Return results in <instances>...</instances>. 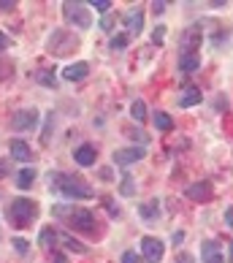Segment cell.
Here are the masks:
<instances>
[{
	"label": "cell",
	"instance_id": "obj_35",
	"mask_svg": "<svg viewBox=\"0 0 233 263\" xmlns=\"http://www.w3.org/2000/svg\"><path fill=\"white\" fill-rule=\"evenodd\" d=\"M14 6H16L14 0H0V11H11Z\"/></svg>",
	"mask_w": 233,
	"mask_h": 263
},
{
	"label": "cell",
	"instance_id": "obj_30",
	"mask_svg": "<svg viewBox=\"0 0 233 263\" xmlns=\"http://www.w3.org/2000/svg\"><path fill=\"white\" fill-rule=\"evenodd\" d=\"M11 245H14V250L19 252V255H25V252L30 250V241H25V239H14Z\"/></svg>",
	"mask_w": 233,
	"mask_h": 263
},
{
	"label": "cell",
	"instance_id": "obj_7",
	"mask_svg": "<svg viewBox=\"0 0 233 263\" xmlns=\"http://www.w3.org/2000/svg\"><path fill=\"white\" fill-rule=\"evenodd\" d=\"M38 114L35 109H19L14 117H11V130H16V133H22V130H30V128H35L38 125Z\"/></svg>",
	"mask_w": 233,
	"mask_h": 263
},
{
	"label": "cell",
	"instance_id": "obj_27",
	"mask_svg": "<svg viewBox=\"0 0 233 263\" xmlns=\"http://www.w3.org/2000/svg\"><path fill=\"white\" fill-rule=\"evenodd\" d=\"M128 41H130V38L125 35V33L114 35V38H111V49H114V52H116V49H125V46H128Z\"/></svg>",
	"mask_w": 233,
	"mask_h": 263
},
{
	"label": "cell",
	"instance_id": "obj_12",
	"mask_svg": "<svg viewBox=\"0 0 233 263\" xmlns=\"http://www.w3.org/2000/svg\"><path fill=\"white\" fill-rule=\"evenodd\" d=\"M95 158H98V152H95L92 144H82V147L73 152V160L79 163L82 168H90V165H95Z\"/></svg>",
	"mask_w": 233,
	"mask_h": 263
},
{
	"label": "cell",
	"instance_id": "obj_8",
	"mask_svg": "<svg viewBox=\"0 0 233 263\" xmlns=\"http://www.w3.org/2000/svg\"><path fill=\"white\" fill-rule=\"evenodd\" d=\"M201 44H203L201 27H198V25L184 27V30H182V38H179V46L184 49V54H187V52H198V46H201Z\"/></svg>",
	"mask_w": 233,
	"mask_h": 263
},
{
	"label": "cell",
	"instance_id": "obj_17",
	"mask_svg": "<svg viewBox=\"0 0 233 263\" xmlns=\"http://www.w3.org/2000/svg\"><path fill=\"white\" fill-rule=\"evenodd\" d=\"M11 158L19 160V163H30V160H33V149L27 147L22 139H14V141H11Z\"/></svg>",
	"mask_w": 233,
	"mask_h": 263
},
{
	"label": "cell",
	"instance_id": "obj_16",
	"mask_svg": "<svg viewBox=\"0 0 233 263\" xmlns=\"http://www.w3.org/2000/svg\"><path fill=\"white\" fill-rule=\"evenodd\" d=\"M139 217H141V220H147V222H154V220L160 217V201H158V198L144 201L141 206H139Z\"/></svg>",
	"mask_w": 233,
	"mask_h": 263
},
{
	"label": "cell",
	"instance_id": "obj_23",
	"mask_svg": "<svg viewBox=\"0 0 233 263\" xmlns=\"http://www.w3.org/2000/svg\"><path fill=\"white\" fill-rule=\"evenodd\" d=\"M35 79H38V84H44V87H54L57 84V76H54L52 68H41V71L35 73Z\"/></svg>",
	"mask_w": 233,
	"mask_h": 263
},
{
	"label": "cell",
	"instance_id": "obj_41",
	"mask_svg": "<svg viewBox=\"0 0 233 263\" xmlns=\"http://www.w3.org/2000/svg\"><path fill=\"white\" fill-rule=\"evenodd\" d=\"M230 263H233V241H230Z\"/></svg>",
	"mask_w": 233,
	"mask_h": 263
},
{
	"label": "cell",
	"instance_id": "obj_2",
	"mask_svg": "<svg viewBox=\"0 0 233 263\" xmlns=\"http://www.w3.org/2000/svg\"><path fill=\"white\" fill-rule=\"evenodd\" d=\"M52 214L60 217L68 228L73 231H82V233H95V214L90 209H82V206H73V203H54Z\"/></svg>",
	"mask_w": 233,
	"mask_h": 263
},
{
	"label": "cell",
	"instance_id": "obj_4",
	"mask_svg": "<svg viewBox=\"0 0 233 263\" xmlns=\"http://www.w3.org/2000/svg\"><path fill=\"white\" fill-rule=\"evenodd\" d=\"M63 16L68 25L79 27V30H87L92 25V14L87 8V3H63Z\"/></svg>",
	"mask_w": 233,
	"mask_h": 263
},
{
	"label": "cell",
	"instance_id": "obj_11",
	"mask_svg": "<svg viewBox=\"0 0 233 263\" xmlns=\"http://www.w3.org/2000/svg\"><path fill=\"white\" fill-rule=\"evenodd\" d=\"M87 73H90V65L87 63H71V65L63 68L65 82H82V79H87Z\"/></svg>",
	"mask_w": 233,
	"mask_h": 263
},
{
	"label": "cell",
	"instance_id": "obj_6",
	"mask_svg": "<svg viewBox=\"0 0 233 263\" xmlns=\"http://www.w3.org/2000/svg\"><path fill=\"white\" fill-rule=\"evenodd\" d=\"M139 247H141L144 260H149V263H160L163 260V252H166V245H163L160 239H154V236H144Z\"/></svg>",
	"mask_w": 233,
	"mask_h": 263
},
{
	"label": "cell",
	"instance_id": "obj_32",
	"mask_svg": "<svg viewBox=\"0 0 233 263\" xmlns=\"http://www.w3.org/2000/svg\"><path fill=\"white\" fill-rule=\"evenodd\" d=\"M101 30H106V33L114 30V16H111V14H106V16L101 19Z\"/></svg>",
	"mask_w": 233,
	"mask_h": 263
},
{
	"label": "cell",
	"instance_id": "obj_13",
	"mask_svg": "<svg viewBox=\"0 0 233 263\" xmlns=\"http://www.w3.org/2000/svg\"><path fill=\"white\" fill-rule=\"evenodd\" d=\"M184 193H187V198L203 203V201H209V198H211V193H215V190H211V184H209V182H196V184H190V187L184 190Z\"/></svg>",
	"mask_w": 233,
	"mask_h": 263
},
{
	"label": "cell",
	"instance_id": "obj_37",
	"mask_svg": "<svg viewBox=\"0 0 233 263\" xmlns=\"http://www.w3.org/2000/svg\"><path fill=\"white\" fill-rule=\"evenodd\" d=\"M6 49H8V35L0 33V52H6Z\"/></svg>",
	"mask_w": 233,
	"mask_h": 263
},
{
	"label": "cell",
	"instance_id": "obj_28",
	"mask_svg": "<svg viewBox=\"0 0 233 263\" xmlns=\"http://www.w3.org/2000/svg\"><path fill=\"white\" fill-rule=\"evenodd\" d=\"M122 196H133L135 193V184H133V177H122V187H120Z\"/></svg>",
	"mask_w": 233,
	"mask_h": 263
},
{
	"label": "cell",
	"instance_id": "obj_20",
	"mask_svg": "<svg viewBox=\"0 0 233 263\" xmlns=\"http://www.w3.org/2000/svg\"><path fill=\"white\" fill-rule=\"evenodd\" d=\"M152 122H154V128H158V130H163V133L173 130V120H171V117H168L166 111H154Z\"/></svg>",
	"mask_w": 233,
	"mask_h": 263
},
{
	"label": "cell",
	"instance_id": "obj_21",
	"mask_svg": "<svg viewBox=\"0 0 233 263\" xmlns=\"http://www.w3.org/2000/svg\"><path fill=\"white\" fill-rule=\"evenodd\" d=\"M33 182H35V168H22L16 174V187L19 190H27Z\"/></svg>",
	"mask_w": 233,
	"mask_h": 263
},
{
	"label": "cell",
	"instance_id": "obj_3",
	"mask_svg": "<svg viewBox=\"0 0 233 263\" xmlns=\"http://www.w3.org/2000/svg\"><path fill=\"white\" fill-rule=\"evenodd\" d=\"M8 217H11L14 228H27L38 217V203L30 201V198H16V201H11V206H8Z\"/></svg>",
	"mask_w": 233,
	"mask_h": 263
},
{
	"label": "cell",
	"instance_id": "obj_29",
	"mask_svg": "<svg viewBox=\"0 0 233 263\" xmlns=\"http://www.w3.org/2000/svg\"><path fill=\"white\" fill-rule=\"evenodd\" d=\"M163 41H166V27L158 25V27H154V33H152V44H163Z\"/></svg>",
	"mask_w": 233,
	"mask_h": 263
},
{
	"label": "cell",
	"instance_id": "obj_31",
	"mask_svg": "<svg viewBox=\"0 0 233 263\" xmlns=\"http://www.w3.org/2000/svg\"><path fill=\"white\" fill-rule=\"evenodd\" d=\"M122 263H141V258H139V252L125 250V252H122Z\"/></svg>",
	"mask_w": 233,
	"mask_h": 263
},
{
	"label": "cell",
	"instance_id": "obj_22",
	"mask_svg": "<svg viewBox=\"0 0 233 263\" xmlns=\"http://www.w3.org/2000/svg\"><path fill=\"white\" fill-rule=\"evenodd\" d=\"M54 241H60V239H57V231H54V228H44L41 236H38V245H41L44 250L54 247Z\"/></svg>",
	"mask_w": 233,
	"mask_h": 263
},
{
	"label": "cell",
	"instance_id": "obj_15",
	"mask_svg": "<svg viewBox=\"0 0 233 263\" xmlns=\"http://www.w3.org/2000/svg\"><path fill=\"white\" fill-rule=\"evenodd\" d=\"M203 101V95H201V90L198 87H192V84H187L182 90V95H179V106L182 109H190V106H198Z\"/></svg>",
	"mask_w": 233,
	"mask_h": 263
},
{
	"label": "cell",
	"instance_id": "obj_33",
	"mask_svg": "<svg viewBox=\"0 0 233 263\" xmlns=\"http://www.w3.org/2000/svg\"><path fill=\"white\" fill-rule=\"evenodd\" d=\"M166 6H168V3H163V0H154V3H152V11H154V14H163V11H166Z\"/></svg>",
	"mask_w": 233,
	"mask_h": 263
},
{
	"label": "cell",
	"instance_id": "obj_36",
	"mask_svg": "<svg viewBox=\"0 0 233 263\" xmlns=\"http://www.w3.org/2000/svg\"><path fill=\"white\" fill-rule=\"evenodd\" d=\"M225 222H228V228H233V206L225 209Z\"/></svg>",
	"mask_w": 233,
	"mask_h": 263
},
{
	"label": "cell",
	"instance_id": "obj_40",
	"mask_svg": "<svg viewBox=\"0 0 233 263\" xmlns=\"http://www.w3.org/2000/svg\"><path fill=\"white\" fill-rule=\"evenodd\" d=\"M182 239H184V231H177V233H173V241H177V245H179Z\"/></svg>",
	"mask_w": 233,
	"mask_h": 263
},
{
	"label": "cell",
	"instance_id": "obj_5",
	"mask_svg": "<svg viewBox=\"0 0 233 263\" xmlns=\"http://www.w3.org/2000/svg\"><path fill=\"white\" fill-rule=\"evenodd\" d=\"M76 46H79V38L73 33H68V30H54L52 38H49V52L52 54H68L71 49H76Z\"/></svg>",
	"mask_w": 233,
	"mask_h": 263
},
{
	"label": "cell",
	"instance_id": "obj_1",
	"mask_svg": "<svg viewBox=\"0 0 233 263\" xmlns=\"http://www.w3.org/2000/svg\"><path fill=\"white\" fill-rule=\"evenodd\" d=\"M49 187L54 193H60L68 201H79V198H92V187L84 182V177H76V174H63V171H52L49 174Z\"/></svg>",
	"mask_w": 233,
	"mask_h": 263
},
{
	"label": "cell",
	"instance_id": "obj_26",
	"mask_svg": "<svg viewBox=\"0 0 233 263\" xmlns=\"http://www.w3.org/2000/svg\"><path fill=\"white\" fill-rule=\"evenodd\" d=\"M87 6H95V11L98 14H109V8H111V0H92V3H87Z\"/></svg>",
	"mask_w": 233,
	"mask_h": 263
},
{
	"label": "cell",
	"instance_id": "obj_38",
	"mask_svg": "<svg viewBox=\"0 0 233 263\" xmlns=\"http://www.w3.org/2000/svg\"><path fill=\"white\" fill-rule=\"evenodd\" d=\"M8 168H11V165H8V160H0V177H6Z\"/></svg>",
	"mask_w": 233,
	"mask_h": 263
},
{
	"label": "cell",
	"instance_id": "obj_39",
	"mask_svg": "<svg viewBox=\"0 0 233 263\" xmlns=\"http://www.w3.org/2000/svg\"><path fill=\"white\" fill-rule=\"evenodd\" d=\"M52 263H68L65 255H60V252H52Z\"/></svg>",
	"mask_w": 233,
	"mask_h": 263
},
{
	"label": "cell",
	"instance_id": "obj_14",
	"mask_svg": "<svg viewBox=\"0 0 233 263\" xmlns=\"http://www.w3.org/2000/svg\"><path fill=\"white\" fill-rule=\"evenodd\" d=\"M201 260L203 263H222V247L217 241H203L201 245Z\"/></svg>",
	"mask_w": 233,
	"mask_h": 263
},
{
	"label": "cell",
	"instance_id": "obj_34",
	"mask_svg": "<svg viewBox=\"0 0 233 263\" xmlns=\"http://www.w3.org/2000/svg\"><path fill=\"white\" fill-rule=\"evenodd\" d=\"M177 263H196V260H192L190 252H179V255H177Z\"/></svg>",
	"mask_w": 233,
	"mask_h": 263
},
{
	"label": "cell",
	"instance_id": "obj_18",
	"mask_svg": "<svg viewBox=\"0 0 233 263\" xmlns=\"http://www.w3.org/2000/svg\"><path fill=\"white\" fill-rule=\"evenodd\" d=\"M198 68H201V57H198V52H187V54H182L179 57V71L182 73H196L198 71Z\"/></svg>",
	"mask_w": 233,
	"mask_h": 263
},
{
	"label": "cell",
	"instance_id": "obj_9",
	"mask_svg": "<svg viewBox=\"0 0 233 263\" xmlns=\"http://www.w3.org/2000/svg\"><path fill=\"white\" fill-rule=\"evenodd\" d=\"M144 155H147V152H144V147H125V149H116L114 152V163L122 165V168H128V165L139 163Z\"/></svg>",
	"mask_w": 233,
	"mask_h": 263
},
{
	"label": "cell",
	"instance_id": "obj_25",
	"mask_svg": "<svg viewBox=\"0 0 233 263\" xmlns=\"http://www.w3.org/2000/svg\"><path fill=\"white\" fill-rule=\"evenodd\" d=\"M52 125H54V117H52V111H49V117H46V128H44V133H41V144H49V139H52Z\"/></svg>",
	"mask_w": 233,
	"mask_h": 263
},
{
	"label": "cell",
	"instance_id": "obj_24",
	"mask_svg": "<svg viewBox=\"0 0 233 263\" xmlns=\"http://www.w3.org/2000/svg\"><path fill=\"white\" fill-rule=\"evenodd\" d=\"M130 117H133V120H139V122H144V120H147V103H144V101H133L130 103Z\"/></svg>",
	"mask_w": 233,
	"mask_h": 263
},
{
	"label": "cell",
	"instance_id": "obj_19",
	"mask_svg": "<svg viewBox=\"0 0 233 263\" xmlns=\"http://www.w3.org/2000/svg\"><path fill=\"white\" fill-rule=\"evenodd\" d=\"M57 239L63 241V245L71 250V252H76V255H87V245H82L79 239H73L71 233H57Z\"/></svg>",
	"mask_w": 233,
	"mask_h": 263
},
{
	"label": "cell",
	"instance_id": "obj_10",
	"mask_svg": "<svg viewBox=\"0 0 233 263\" xmlns=\"http://www.w3.org/2000/svg\"><path fill=\"white\" fill-rule=\"evenodd\" d=\"M125 27H128V33L130 35H139L141 33V27H144V11L139 6H133L128 14H125Z\"/></svg>",
	"mask_w": 233,
	"mask_h": 263
}]
</instances>
